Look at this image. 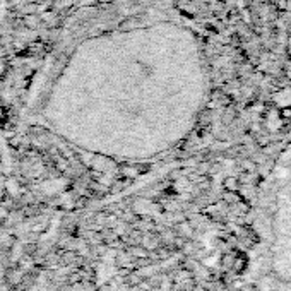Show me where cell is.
Wrapping results in <instances>:
<instances>
[{"label":"cell","instance_id":"obj_1","mask_svg":"<svg viewBox=\"0 0 291 291\" xmlns=\"http://www.w3.org/2000/svg\"><path fill=\"white\" fill-rule=\"evenodd\" d=\"M235 262H237V255H233V253H223L221 260H219V264H221V267L225 271H231V269H233Z\"/></svg>","mask_w":291,"mask_h":291}]
</instances>
